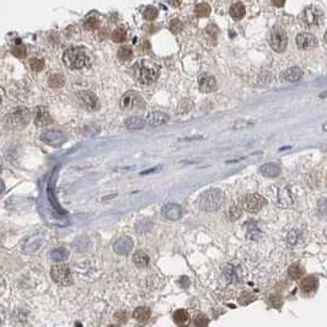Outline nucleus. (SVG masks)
Segmentation results:
<instances>
[{
    "label": "nucleus",
    "instance_id": "nucleus-6",
    "mask_svg": "<svg viewBox=\"0 0 327 327\" xmlns=\"http://www.w3.org/2000/svg\"><path fill=\"white\" fill-rule=\"evenodd\" d=\"M143 106V97L137 91H127L121 97V107H122V110H138V108H142Z\"/></svg>",
    "mask_w": 327,
    "mask_h": 327
},
{
    "label": "nucleus",
    "instance_id": "nucleus-51",
    "mask_svg": "<svg viewBox=\"0 0 327 327\" xmlns=\"http://www.w3.org/2000/svg\"><path fill=\"white\" fill-rule=\"evenodd\" d=\"M324 129H325V130H327V124H325V125H324Z\"/></svg>",
    "mask_w": 327,
    "mask_h": 327
},
{
    "label": "nucleus",
    "instance_id": "nucleus-29",
    "mask_svg": "<svg viewBox=\"0 0 327 327\" xmlns=\"http://www.w3.org/2000/svg\"><path fill=\"white\" fill-rule=\"evenodd\" d=\"M64 82H65V79L61 74H52L48 80V85L52 89H59V87L63 86Z\"/></svg>",
    "mask_w": 327,
    "mask_h": 327
},
{
    "label": "nucleus",
    "instance_id": "nucleus-15",
    "mask_svg": "<svg viewBox=\"0 0 327 327\" xmlns=\"http://www.w3.org/2000/svg\"><path fill=\"white\" fill-rule=\"evenodd\" d=\"M167 121H169L167 115H165L164 112H160V111H153L146 117V123L150 127H159V125H163L165 123H167Z\"/></svg>",
    "mask_w": 327,
    "mask_h": 327
},
{
    "label": "nucleus",
    "instance_id": "nucleus-46",
    "mask_svg": "<svg viewBox=\"0 0 327 327\" xmlns=\"http://www.w3.org/2000/svg\"><path fill=\"white\" fill-rule=\"evenodd\" d=\"M269 302L272 303V305H273L274 307H278V305H281L282 303V299L281 297H277V295H273V297H271V299H269Z\"/></svg>",
    "mask_w": 327,
    "mask_h": 327
},
{
    "label": "nucleus",
    "instance_id": "nucleus-34",
    "mask_svg": "<svg viewBox=\"0 0 327 327\" xmlns=\"http://www.w3.org/2000/svg\"><path fill=\"white\" fill-rule=\"evenodd\" d=\"M194 327H207L208 326V317L203 314H197L193 319Z\"/></svg>",
    "mask_w": 327,
    "mask_h": 327
},
{
    "label": "nucleus",
    "instance_id": "nucleus-31",
    "mask_svg": "<svg viewBox=\"0 0 327 327\" xmlns=\"http://www.w3.org/2000/svg\"><path fill=\"white\" fill-rule=\"evenodd\" d=\"M194 11H196V15L200 16V18H207L210 14V6L205 3L198 4Z\"/></svg>",
    "mask_w": 327,
    "mask_h": 327
},
{
    "label": "nucleus",
    "instance_id": "nucleus-47",
    "mask_svg": "<svg viewBox=\"0 0 327 327\" xmlns=\"http://www.w3.org/2000/svg\"><path fill=\"white\" fill-rule=\"evenodd\" d=\"M271 1L274 6H278V8L283 6L284 3H286V0H271Z\"/></svg>",
    "mask_w": 327,
    "mask_h": 327
},
{
    "label": "nucleus",
    "instance_id": "nucleus-43",
    "mask_svg": "<svg viewBox=\"0 0 327 327\" xmlns=\"http://www.w3.org/2000/svg\"><path fill=\"white\" fill-rule=\"evenodd\" d=\"M115 319H116V321H118V322H125L128 320V314L125 311H117L115 314Z\"/></svg>",
    "mask_w": 327,
    "mask_h": 327
},
{
    "label": "nucleus",
    "instance_id": "nucleus-40",
    "mask_svg": "<svg viewBox=\"0 0 327 327\" xmlns=\"http://www.w3.org/2000/svg\"><path fill=\"white\" fill-rule=\"evenodd\" d=\"M144 18H145L148 21L155 20V19L158 18V10H156L155 8H153V6H150V8H148L145 11H144Z\"/></svg>",
    "mask_w": 327,
    "mask_h": 327
},
{
    "label": "nucleus",
    "instance_id": "nucleus-21",
    "mask_svg": "<svg viewBox=\"0 0 327 327\" xmlns=\"http://www.w3.org/2000/svg\"><path fill=\"white\" fill-rule=\"evenodd\" d=\"M132 246H133V243H132L129 239L123 238V239H121V240H118L117 243L115 244V251H116V252L124 255V253L129 252V250L132 248Z\"/></svg>",
    "mask_w": 327,
    "mask_h": 327
},
{
    "label": "nucleus",
    "instance_id": "nucleus-25",
    "mask_svg": "<svg viewBox=\"0 0 327 327\" xmlns=\"http://www.w3.org/2000/svg\"><path fill=\"white\" fill-rule=\"evenodd\" d=\"M150 315H151L150 310H149L148 307H137L133 312V317L139 322H146L149 319H150Z\"/></svg>",
    "mask_w": 327,
    "mask_h": 327
},
{
    "label": "nucleus",
    "instance_id": "nucleus-4",
    "mask_svg": "<svg viewBox=\"0 0 327 327\" xmlns=\"http://www.w3.org/2000/svg\"><path fill=\"white\" fill-rule=\"evenodd\" d=\"M30 122V111L26 107H16L6 116V124L11 129H22Z\"/></svg>",
    "mask_w": 327,
    "mask_h": 327
},
{
    "label": "nucleus",
    "instance_id": "nucleus-30",
    "mask_svg": "<svg viewBox=\"0 0 327 327\" xmlns=\"http://www.w3.org/2000/svg\"><path fill=\"white\" fill-rule=\"evenodd\" d=\"M68 256H69V252H68L65 248H56L54 251H52L51 253V257L52 260L54 261H63L65 260V258H68Z\"/></svg>",
    "mask_w": 327,
    "mask_h": 327
},
{
    "label": "nucleus",
    "instance_id": "nucleus-45",
    "mask_svg": "<svg viewBox=\"0 0 327 327\" xmlns=\"http://www.w3.org/2000/svg\"><path fill=\"white\" fill-rule=\"evenodd\" d=\"M6 320V310L4 307H0V326H3Z\"/></svg>",
    "mask_w": 327,
    "mask_h": 327
},
{
    "label": "nucleus",
    "instance_id": "nucleus-12",
    "mask_svg": "<svg viewBox=\"0 0 327 327\" xmlns=\"http://www.w3.org/2000/svg\"><path fill=\"white\" fill-rule=\"evenodd\" d=\"M34 120L37 127H47V125H49L52 122H53V120H52L51 117V113L48 112V110H47L44 106H39V107H36Z\"/></svg>",
    "mask_w": 327,
    "mask_h": 327
},
{
    "label": "nucleus",
    "instance_id": "nucleus-9",
    "mask_svg": "<svg viewBox=\"0 0 327 327\" xmlns=\"http://www.w3.org/2000/svg\"><path fill=\"white\" fill-rule=\"evenodd\" d=\"M266 203L267 201L260 194H248V196L244 197L243 207L247 212L257 213L266 205Z\"/></svg>",
    "mask_w": 327,
    "mask_h": 327
},
{
    "label": "nucleus",
    "instance_id": "nucleus-48",
    "mask_svg": "<svg viewBox=\"0 0 327 327\" xmlns=\"http://www.w3.org/2000/svg\"><path fill=\"white\" fill-rule=\"evenodd\" d=\"M4 188H5V187H4L3 181H1V180H0V194L3 193V192H4Z\"/></svg>",
    "mask_w": 327,
    "mask_h": 327
},
{
    "label": "nucleus",
    "instance_id": "nucleus-13",
    "mask_svg": "<svg viewBox=\"0 0 327 327\" xmlns=\"http://www.w3.org/2000/svg\"><path fill=\"white\" fill-rule=\"evenodd\" d=\"M298 48L300 49H312L317 46V40L314 35L307 34V32H303L297 36L295 40Z\"/></svg>",
    "mask_w": 327,
    "mask_h": 327
},
{
    "label": "nucleus",
    "instance_id": "nucleus-7",
    "mask_svg": "<svg viewBox=\"0 0 327 327\" xmlns=\"http://www.w3.org/2000/svg\"><path fill=\"white\" fill-rule=\"evenodd\" d=\"M269 44L276 52L286 51V46H288V36L283 28L278 27V26L272 28L271 34H269Z\"/></svg>",
    "mask_w": 327,
    "mask_h": 327
},
{
    "label": "nucleus",
    "instance_id": "nucleus-8",
    "mask_svg": "<svg viewBox=\"0 0 327 327\" xmlns=\"http://www.w3.org/2000/svg\"><path fill=\"white\" fill-rule=\"evenodd\" d=\"M51 276L53 281L61 286H70L73 283L72 272L65 265H56L52 267Z\"/></svg>",
    "mask_w": 327,
    "mask_h": 327
},
{
    "label": "nucleus",
    "instance_id": "nucleus-39",
    "mask_svg": "<svg viewBox=\"0 0 327 327\" xmlns=\"http://www.w3.org/2000/svg\"><path fill=\"white\" fill-rule=\"evenodd\" d=\"M182 28H184V23H182L179 19H174V20L170 22V30H171L174 34H179Z\"/></svg>",
    "mask_w": 327,
    "mask_h": 327
},
{
    "label": "nucleus",
    "instance_id": "nucleus-17",
    "mask_svg": "<svg viewBox=\"0 0 327 327\" xmlns=\"http://www.w3.org/2000/svg\"><path fill=\"white\" fill-rule=\"evenodd\" d=\"M317 286H319L317 279L314 276H309L303 279L302 283H300V289H302V291L304 294H310L316 290Z\"/></svg>",
    "mask_w": 327,
    "mask_h": 327
},
{
    "label": "nucleus",
    "instance_id": "nucleus-22",
    "mask_svg": "<svg viewBox=\"0 0 327 327\" xmlns=\"http://www.w3.org/2000/svg\"><path fill=\"white\" fill-rule=\"evenodd\" d=\"M125 127L128 129H142L144 128V124H145V121L141 117H137V116H133V117H129L125 120L124 122Z\"/></svg>",
    "mask_w": 327,
    "mask_h": 327
},
{
    "label": "nucleus",
    "instance_id": "nucleus-11",
    "mask_svg": "<svg viewBox=\"0 0 327 327\" xmlns=\"http://www.w3.org/2000/svg\"><path fill=\"white\" fill-rule=\"evenodd\" d=\"M77 99L79 100L80 105L86 110L94 111L97 108V99L91 91H79L77 94Z\"/></svg>",
    "mask_w": 327,
    "mask_h": 327
},
{
    "label": "nucleus",
    "instance_id": "nucleus-16",
    "mask_svg": "<svg viewBox=\"0 0 327 327\" xmlns=\"http://www.w3.org/2000/svg\"><path fill=\"white\" fill-rule=\"evenodd\" d=\"M163 215L164 218H166L167 220H177L181 218L182 209L180 205L171 203V204H166L164 207Z\"/></svg>",
    "mask_w": 327,
    "mask_h": 327
},
{
    "label": "nucleus",
    "instance_id": "nucleus-18",
    "mask_svg": "<svg viewBox=\"0 0 327 327\" xmlns=\"http://www.w3.org/2000/svg\"><path fill=\"white\" fill-rule=\"evenodd\" d=\"M282 78H283L284 82H299L300 79L303 78V70L300 68H290V69L286 70V72L282 74Z\"/></svg>",
    "mask_w": 327,
    "mask_h": 327
},
{
    "label": "nucleus",
    "instance_id": "nucleus-50",
    "mask_svg": "<svg viewBox=\"0 0 327 327\" xmlns=\"http://www.w3.org/2000/svg\"><path fill=\"white\" fill-rule=\"evenodd\" d=\"M108 327H121V326H117V325H111V326H108Z\"/></svg>",
    "mask_w": 327,
    "mask_h": 327
},
{
    "label": "nucleus",
    "instance_id": "nucleus-37",
    "mask_svg": "<svg viewBox=\"0 0 327 327\" xmlns=\"http://www.w3.org/2000/svg\"><path fill=\"white\" fill-rule=\"evenodd\" d=\"M286 241H288V244H290V245H295V244L299 241V231H298L297 229H293L291 231H289L288 236H286Z\"/></svg>",
    "mask_w": 327,
    "mask_h": 327
},
{
    "label": "nucleus",
    "instance_id": "nucleus-1",
    "mask_svg": "<svg viewBox=\"0 0 327 327\" xmlns=\"http://www.w3.org/2000/svg\"><path fill=\"white\" fill-rule=\"evenodd\" d=\"M159 75H160V68L153 61H141L134 65V77L141 84H153L154 82H156Z\"/></svg>",
    "mask_w": 327,
    "mask_h": 327
},
{
    "label": "nucleus",
    "instance_id": "nucleus-36",
    "mask_svg": "<svg viewBox=\"0 0 327 327\" xmlns=\"http://www.w3.org/2000/svg\"><path fill=\"white\" fill-rule=\"evenodd\" d=\"M253 300H255V297H253L252 294L248 293V291H244V293H241L240 297H239V303L241 305H247L250 303H252Z\"/></svg>",
    "mask_w": 327,
    "mask_h": 327
},
{
    "label": "nucleus",
    "instance_id": "nucleus-26",
    "mask_svg": "<svg viewBox=\"0 0 327 327\" xmlns=\"http://www.w3.org/2000/svg\"><path fill=\"white\" fill-rule=\"evenodd\" d=\"M288 274L291 279H299L305 274V269L299 264H294L289 267Z\"/></svg>",
    "mask_w": 327,
    "mask_h": 327
},
{
    "label": "nucleus",
    "instance_id": "nucleus-49",
    "mask_svg": "<svg viewBox=\"0 0 327 327\" xmlns=\"http://www.w3.org/2000/svg\"><path fill=\"white\" fill-rule=\"evenodd\" d=\"M325 42L327 43V31H326V34H325Z\"/></svg>",
    "mask_w": 327,
    "mask_h": 327
},
{
    "label": "nucleus",
    "instance_id": "nucleus-19",
    "mask_svg": "<svg viewBox=\"0 0 327 327\" xmlns=\"http://www.w3.org/2000/svg\"><path fill=\"white\" fill-rule=\"evenodd\" d=\"M174 321L177 326L187 327L189 325V322H191V317H189V314L186 311V310L181 309L175 311Z\"/></svg>",
    "mask_w": 327,
    "mask_h": 327
},
{
    "label": "nucleus",
    "instance_id": "nucleus-24",
    "mask_svg": "<svg viewBox=\"0 0 327 327\" xmlns=\"http://www.w3.org/2000/svg\"><path fill=\"white\" fill-rule=\"evenodd\" d=\"M133 262L137 267L144 268L149 265V256L143 251H137L133 255Z\"/></svg>",
    "mask_w": 327,
    "mask_h": 327
},
{
    "label": "nucleus",
    "instance_id": "nucleus-28",
    "mask_svg": "<svg viewBox=\"0 0 327 327\" xmlns=\"http://www.w3.org/2000/svg\"><path fill=\"white\" fill-rule=\"evenodd\" d=\"M118 58H120L121 61H123V63H127V61H129L130 59L133 58V51L129 48V47H121L120 49H118Z\"/></svg>",
    "mask_w": 327,
    "mask_h": 327
},
{
    "label": "nucleus",
    "instance_id": "nucleus-44",
    "mask_svg": "<svg viewBox=\"0 0 327 327\" xmlns=\"http://www.w3.org/2000/svg\"><path fill=\"white\" fill-rule=\"evenodd\" d=\"M13 53L15 54L16 57H19V58H23V57L26 56V49L23 46H20V47H15L13 51Z\"/></svg>",
    "mask_w": 327,
    "mask_h": 327
},
{
    "label": "nucleus",
    "instance_id": "nucleus-33",
    "mask_svg": "<svg viewBox=\"0 0 327 327\" xmlns=\"http://www.w3.org/2000/svg\"><path fill=\"white\" fill-rule=\"evenodd\" d=\"M205 36L208 37L209 40H213V41H215L218 37V34H219V30H218V27L215 25H208L207 27H205V31H204Z\"/></svg>",
    "mask_w": 327,
    "mask_h": 327
},
{
    "label": "nucleus",
    "instance_id": "nucleus-52",
    "mask_svg": "<svg viewBox=\"0 0 327 327\" xmlns=\"http://www.w3.org/2000/svg\"><path fill=\"white\" fill-rule=\"evenodd\" d=\"M0 103H1V96H0Z\"/></svg>",
    "mask_w": 327,
    "mask_h": 327
},
{
    "label": "nucleus",
    "instance_id": "nucleus-2",
    "mask_svg": "<svg viewBox=\"0 0 327 327\" xmlns=\"http://www.w3.org/2000/svg\"><path fill=\"white\" fill-rule=\"evenodd\" d=\"M63 61L70 69H82L90 64V57L80 47H70L64 52Z\"/></svg>",
    "mask_w": 327,
    "mask_h": 327
},
{
    "label": "nucleus",
    "instance_id": "nucleus-23",
    "mask_svg": "<svg viewBox=\"0 0 327 327\" xmlns=\"http://www.w3.org/2000/svg\"><path fill=\"white\" fill-rule=\"evenodd\" d=\"M261 172L266 177H277L281 172V169L276 164H266L261 167Z\"/></svg>",
    "mask_w": 327,
    "mask_h": 327
},
{
    "label": "nucleus",
    "instance_id": "nucleus-42",
    "mask_svg": "<svg viewBox=\"0 0 327 327\" xmlns=\"http://www.w3.org/2000/svg\"><path fill=\"white\" fill-rule=\"evenodd\" d=\"M319 212L324 217H327V198H322L319 202Z\"/></svg>",
    "mask_w": 327,
    "mask_h": 327
},
{
    "label": "nucleus",
    "instance_id": "nucleus-38",
    "mask_svg": "<svg viewBox=\"0 0 327 327\" xmlns=\"http://www.w3.org/2000/svg\"><path fill=\"white\" fill-rule=\"evenodd\" d=\"M100 25V20L97 18H89L85 21V28L86 30H95V28L99 27Z\"/></svg>",
    "mask_w": 327,
    "mask_h": 327
},
{
    "label": "nucleus",
    "instance_id": "nucleus-10",
    "mask_svg": "<svg viewBox=\"0 0 327 327\" xmlns=\"http://www.w3.org/2000/svg\"><path fill=\"white\" fill-rule=\"evenodd\" d=\"M41 141L52 146H59L65 142V134L58 129L44 130L41 134Z\"/></svg>",
    "mask_w": 327,
    "mask_h": 327
},
{
    "label": "nucleus",
    "instance_id": "nucleus-35",
    "mask_svg": "<svg viewBox=\"0 0 327 327\" xmlns=\"http://www.w3.org/2000/svg\"><path fill=\"white\" fill-rule=\"evenodd\" d=\"M30 65H31V69H32V70H35V72H40V70L43 69L44 61H43V59L32 58L30 61Z\"/></svg>",
    "mask_w": 327,
    "mask_h": 327
},
{
    "label": "nucleus",
    "instance_id": "nucleus-5",
    "mask_svg": "<svg viewBox=\"0 0 327 327\" xmlns=\"http://www.w3.org/2000/svg\"><path fill=\"white\" fill-rule=\"evenodd\" d=\"M300 22L307 28L317 27L322 22V13L316 8H307L300 14Z\"/></svg>",
    "mask_w": 327,
    "mask_h": 327
},
{
    "label": "nucleus",
    "instance_id": "nucleus-3",
    "mask_svg": "<svg viewBox=\"0 0 327 327\" xmlns=\"http://www.w3.org/2000/svg\"><path fill=\"white\" fill-rule=\"evenodd\" d=\"M224 203V194L220 189H208L200 197V207L205 212H215Z\"/></svg>",
    "mask_w": 327,
    "mask_h": 327
},
{
    "label": "nucleus",
    "instance_id": "nucleus-20",
    "mask_svg": "<svg viewBox=\"0 0 327 327\" xmlns=\"http://www.w3.org/2000/svg\"><path fill=\"white\" fill-rule=\"evenodd\" d=\"M223 274H224V278L226 279L229 283H238V282L240 281V274H239L238 268L231 266V265L225 267L224 271H223Z\"/></svg>",
    "mask_w": 327,
    "mask_h": 327
},
{
    "label": "nucleus",
    "instance_id": "nucleus-27",
    "mask_svg": "<svg viewBox=\"0 0 327 327\" xmlns=\"http://www.w3.org/2000/svg\"><path fill=\"white\" fill-rule=\"evenodd\" d=\"M245 13H246L245 6H244L241 3L234 4L230 9V15L234 20H240V19H243L244 16H245Z\"/></svg>",
    "mask_w": 327,
    "mask_h": 327
},
{
    "label": "nucleus",
    "instance_id": "nucleus-32",
    "mask_svg": "<svg viewBox=\"0 0 327 327\" xmlns=\"http://www.w3.org/2000/svg\"><path fill=\"white\" fill-rule=\"evenodd\" d=\"M125 39H127V31L124 28H117V30L113 31L112 40L115 42L121 43V42H124Z\"/></svg>",
    "mask_w": 327,
    "mask_h": 327
},
{
    "label": "nucleus",
    "instance_id": "nucleus-14",
    "mask_svg": "<svg viewBox=\"0 0 327 327\" xmlns=\"http://www.w3.org/2000/svg\"><path fill=\"white\" fill-rule=\"evenodd\" d=\"M198 86H200L201 91L208 94V92H213L217 89V82L212 75L203 74L198 79Z\"/></svg>",
    "mask_w": 327,
    "mask_h": 327
},
{
    "label": "nucleus",
    "instance_id": "nucleus-41",
    "mask_svg": "<svg viewBox=\"0 0 327 327\" xmlns=\"http://www.w3.org/2000/svg\"><path fill=\"white\" fill-rule=\"evenodd\" d=\"M241 214H243V210H241L240 207H236V205L231 208L230 212H229V217H230L231 220L239 219L241 217Z\"/></svg>",
    "mask_w": 327,
    "mask_h": 327
}]
</instances>
